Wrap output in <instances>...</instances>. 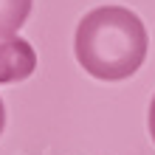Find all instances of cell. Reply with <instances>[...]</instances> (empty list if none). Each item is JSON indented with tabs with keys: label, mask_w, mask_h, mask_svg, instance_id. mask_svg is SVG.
<instances>
[{
	"label": "cell",
	"mask_w": 155,
	"mask_h": 155,
	"mask_svg": "<svg viewBox=\"0 0 155 155\" xmlns=\"http://www.w3.org/2000/svg\"><path fill=\"white\" fill-rule=\"evenodd\" d=\"M37 71V51L17 34H0V85L28 79Z\"/></svg>",
	"instance_id": "obj_2"
},
{
	"label": "cell",
	"mask_w": 155,
	"mask_h": 155,
	"mask_svg": "<svg viewBox=\"0 0 155 155\" xmlns=\"http://www.w3.org/2000/svg\"><path fill=\"white\" fill-rule=\"evenodd\" d=\"M34 0H0V34H17L31 14Z\"/></svg>",
	"instance_id": "obj_3"
},
{
	"label": "cell",
	"mask_w": 155,
	"mask_h": 155,
	"mask_svg": "<svg viewBox=\"0 0 155 155\" xmlns=\"http://www.w3.org/2000/svg\"><path fill=\"white\" fill-rule=\"evenodd\" d=\"M6 130V107H3V99H0V135Z\"/></svg>",
	"instance_id": "obj_5"
},
{
	"label": "cell",
	"mask_w": 155,
	"mask_h": 155,
	"mask_svg": "<svg viewBox=\"0 0 155 155\" xmlns=\"http://www.w3.org/2000/svg\"><path fill=\"white\" fill-rule=\"evenodd\" d=\"M150 37L141 17L124 6H99L76 25V62L99 82H124L144 65Z\"/></svg>",
	"instance_id": "obj_1"
},
{
	"label": "cell",
	"mask_w": 155,
	"mask_h": 155,
	"mask_svg": "<svg viewBox=\"0 0 155 155\" xmlns=\"http://www.w3.org/2000/svg\"><path fill=\"white\" fill-rule=\"evenodd\" d=\"M147 127H150V135L155 141V93H152V102H150V113H147Z\"/></svg>",
	"instance_id": "obj_4"
}]
</instances>
